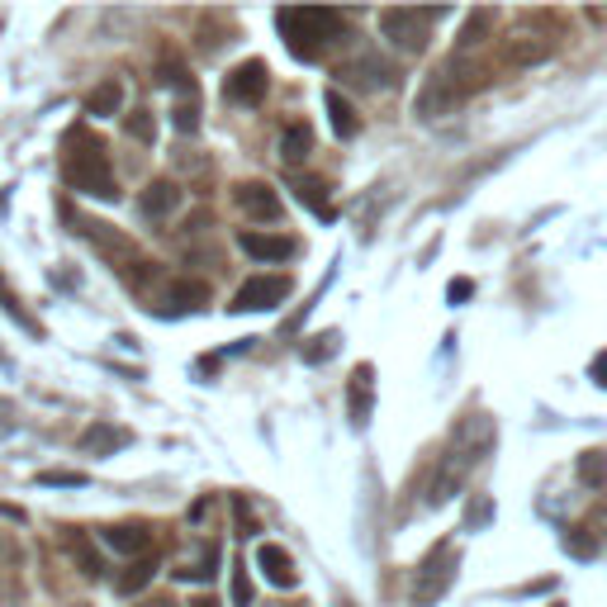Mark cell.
I'll return each mask as SVG.
<instances>
[{
    "label": "cell",
    "instance_id": "27",
    "mask_svg": "<svg viewBox=\"0 0 607 607\" xmlns=\"http://www.w3.org/2000/svg\"><path fill=\"white\" fill-rule=\"evenodd\" d=\"M39 484L43 489H86V475L82 470H43Z\"/></svg>",
    "mask_w": 607,
    "mask_h": 607
},
{
    "label": "cell",
    "instance_id": "14",
    "mask_svg": "<svg viewBox=\"0 0 607 607\" xmlns=\"http://www.w3.org/2000/svg\"><path fill=\"white\" fill-rule=\"evenodd\" d=\"M138 204H142V214H148V219H171L175 210H181V185H175V181H152L138 195Z\"/></svg>",
    "mask_w": 607,
    "mask_h": 607
},
{
    "label": "cell",
    "instance_id": "8",
    "mask_svg": "<svg viewBox=\"0 0 607 607\" xmlns=\"http://www.w3.org/2000/svg\"><path fill=\"white\" fill-rule=\"evenodd\" d=\"M237 210H243L247 219L276 223L280 219V195L266 181H243V185H237Z\"/></svg>",
    "mask_w": 607,
    "mask_h": 607
},
{
    "label": "cell",
    "instance_id": "1",
    "mask_svg": "<svg viewBox=\"0 0 607 607\" xmlns=\"http://www.w3.org/2000/svg\"><path fill=\"white\" fill-rule=\"evenodd\" d=\"M62 175H67V185L82 190V195L119 200L115 171H109V148L100 138H90L86 129H72L62 138Z\"/></svg>",
    "mask_w": 607,
    "mask_h": 607
},
{
    "label": "cell",
    "instance_id": "34",
    "mask_svg": "<svg viewBox=\"0 0 607 607\" xmlns=\"http://www.w3.org/2000/svg\"><path fill=\"white\" fill-rule=\"evenodd\" d=\"M142 607H175V603H167V598H157V603H142Z\"/></svg>",
    "mask_w": 607,
    "mask_h": 607
},
{
    "label": "cell",
    "instance_id": "17",
    "mask_svg": "<svg viewBox=\"0 0 607 607\" xmlns=\"http://www.w3.org/2000/svg\"><path fill=\"white\" fill-rule=\"evenodd\" d=\"M86 115L95 119H109V115H124V86L109 76V82H100L90 90V100H86Z\"/></svg>",
    "mask_w": 607,
    "mask_h": 607
},
{
    "label": "cell",
    "instance_id": "19",
    "mask_svg": "<svg viewBox=\"0 0 607 607\" xmlns=\"http://www.w3.org/2000/svg\"><path fill=\"white\" fill-rule=\"evenodd\" d=\"M503 57L513 62V67H536V62L551 57V39H513L503 47Z\"/></svg>",
    "mask_w": 607,
    "mask_h": 607
},
{
    "label": "cell",
    "instance_id": "16",
    "mask_svg": "<svg viewBox=\"0 0 607 607\" xmlns=\"http://www.w3.org/2000/svg\"><path fill=\"white\" fill-rule=\"evenodd\" d=\"M323 109H328V119H332V134H338V138H356L361 119H356V105H351L342 90H323Z\"/></svg>",
    "mask_w": 607,
    "mask_h": 607
},
{
    "label": "cell",
    "instance_id": "5",
    "mask_svg": "<svg viewBox=\"0 0 607 607\" xmlns=\"http://www.w3.org/2000/svg\"><path fill=\"white\" fill-rule=\"evenodd\" d=\"M456 569H460V551L451 546V541H441V546L427 555L423 569H418V584H413V603L418 607H433L446 588L456 584Z\"/></svg>",
    "mask_w": 607,
    "mask_h": 607
},
{
    "label": "cell",
    "instance_id": "28",
    "mask_svg": "<svg viewBox=\"0 0 607 607\" xmlns=\"http://www.w3.org/2000/svg\"><path fill=\"white\" fill-rule=\"evenodd\" d=\"M233 607H252V579H247V565L243 561L233 565Z\"/></svg>",
    "mask_w": 607,
    "mask_h": 607
},
{
    "label": "cell",
    "instance_id": "2",
    "mask_svg": "<svg viewBox=\"0 0 607 607\" xmlns=\"http://www.w3.org/2000/svg\"><path fill=\"white\" fill-rule=\"evenodd\" d=\"M484 427H489V418H466V427L456 433V441L446 446V456H437V475H433V484H427V503H433V508L451 503L456 493L466 489L479 451H489V441H493V437L475 441V433H484Z\"/></svg>",
    "mask_w": 607,
    "mask_h": 607
},
{
    "label": "cell",
    "instance_id": "24",
    "mask_svg": "<svg viewBox=\"0 0 607 607\" xmlns=\"http://www.w3.org/2000/svg\"><path fill=\"white\" fill-rule=\"evenodd\" d=\"M157 579V561H134L129 569H124V579H119V594L129 598V594H142Z\"/></svg>",
    "mask_w": 607,
    "mask_h": 607
},
{
    "label": "cell",
    "instance_id": "21",
    "mask_svg": "<svg viewBox=\"0 0 607 607\" xmlns=\"http://www.w3.org/2000/svg\"><path fill=\"white\" fill-rule=\"evenodd\" d=\"M493 20H499V14L493 10H475L466 24H460V39H456V53H470V47H479L484 43V34L493 29Z\"/></svg>",
    "mask_w": 607,
    "mask_h": 607
},
{
    "label": "cell",
    "instance_id": "33",
    "mask_svg": "<svg viewBox=\"0 0 607 607\" xmlns=\"http://www.w3.org/2000/svg\"><path fill=\"white\" fill-rule=\"evenodd\" d=\"M0 303H6V309H10V313H20V303H14V299H10V290H6V280H0Z\"/></svg>",
    "mask_w": 607,
    "mask_h": 607
},
{
    "label": "cell",
    "instance_id": "15",
    "mask_svg": "<svg viewBox=\"0 0 607 607\" xmlns=\"http://www.w3.org/2000/svg\"><path fill=\"white\" fill-rule=\"evenodd\" d=\"M371 404H375V365H361L351 375V423L356 427L371 423Z\"/></svg>",
    "mask_w": 607,
    "mask_h": 607
},
{
    "label": "cell",
    "instance_id": "13",
    "mask_svg": "<svg viewBox=\"0 0 607 607\" xmlns=\"http://www.w3.org/2000/svg\"><path fill=\"white\" fill-rule=\"evenodd\" d=\"M105 541L115 546L119 555H138V561H148V546H152V532L142 522H115L105 526Z\"/></svg>",
    "mask_w": 607,
    "mask_h": 607
},
{
    "label": "cell",
    "instance_id": "29",
    "mask_svg": "<svg viewBox=\"0 0 607 607\" xmlns=\"http://www.w3.org/2000/svg\"><path fill=\"white\" fill-rule=\"evenodd\" d=\"M171 115H175V129H181V134H200V105H195V100L175 105Z\"/></svg>",
    "mask_w": 607,
    "mask_h": 607
},
{
    "label": "cell",
    "instance_id": "32",
    "mask_svg": "<svg viewBox=\"0 0 607 607\" xmlns=\"http://www.w3.org/2000/svg\"><path fill=\"white\" fill-rule=\"evenodd\" d=\"M594 526H598V532H603V541H607V503H603L598 513H594Z\"/></svg>",
    "mask_w": 607,
    "mask_h": 607
},
{
    "label": "cell",
    "instance_id": "11",
    "mask_svg": "<svg viewBox=\"0 0 607 607\" xmlns=\"http://www.w3.org/2000/svg\"><path fill=\"white\" fill-rule=\"evenodd\" d=\"M237 247H243L247 257H257V262H285V257H295V243H290V237L257 233V228H243V233H237Z\"/></svg>",
    "mask_w": 607,
    "mask_h": 607
},
{
    "label": "cell",
    "instance_id": "12",
    "mask_svg": "<svg viewBox=\"0 0 607 607\" xmlns=\"http://www.w3.org/2000/svg\"><path fill=\"white\" fill-rule=\"evenodd\" d=\"M129 441H134V433H129V427H115V423H95V427H86V433H82V441H76V446H82L86 456H115V451H124V446H129Z\"/></svg>",
    "mask_w": 607,
    "mask_h": 607
},
{
    "label": "cell",
    "instance_id": "25",
    "mask_svg": "<svg viewBox=\"0 0 607 607\" xmlns=\"http://www.w3.org/2000/svg\"><path fill=\"white\" fill-rule=\"evenodd\" d=\"M579 479H584V484H607V456L603 451H584L579 456Z\"/></svg>",
    "mask_w": 607,
    "mask_h": 607
},
{
    "label": "cell",
    "instance_id": "22",
    "mask_svg": "<svg viewBox=\"0 0 607 607\" xmlns=\"http://www.w3.org/2000/svg\"><path fill=\"white\" fill-rule=\"evenodd\" d=\"M167 303L171 309H200V303H210V285L204 280H175Z\"/></svg>",
    "mask_w": 607,
    "mask_h": 607
},
{
    "label": "cell",
    "instance_id": "3",
    "mask_svg": "<svg viewBox=\"0 0 607 607\" xmlns=\"http://www.w3.org/2000/svg\"><path fill=\"white\" fill-rule=\"evenodd\" d=\"M276 24H280V34H285V43H290V53L299 62L318 57L328 43L342 39V14L338 10H280Z\"/></svg>",
    "mask_w": 607,
    "mask_h": 607
},
{
    "label": "cell",
    "instance_id": "18",
    "mask_svg": "<svg viewBox=\"0 0 607 607\" xmlns=\"http://www.w3.org/2000/svg\"><path fill=\"white\" fill-rule=\"evenodd\" d=\"M309 152H313V129H309V124H290V129L280 134V162L299 167Z\"/></svg>",
    "mask_w": 607,
    "mask_h": 607
},
{
    "label": "cell",
    "instance_id": "9",
    "mask_svg": "<svg viewBox=\"0 0 607 607\" xmlns=\"http://www.w3.org/2000/svg\"><path fill=\"white\" fill-rule=\"evenodd\" d=\"M460 95H466V86L456 82V67H446L441 76H433V82H427V90H423V100H418V115H446V109H451Z\"/></svg>",
    "mask_w": 607,
    "mask_h": 607
},
{
    "label": "cell",
    "instance_id": "30",
    "mask_svg": "<svg viewBox=\"0 0 607 607\" xmlns=\"http://www.w3.org/2000/svg\"><path fill=\"white\" fill-rule=\"evenodd\" d=\"M470 290H475V285H470L466 276H460V280L446 285V299H451V303H466V299H470Z\"/></svg>",
    "mask_w": 607,
    "mask_h": 607
},
{
    "label": "cell",
    "instance_id": "26",
    "mask_svg": "<svg viewBox=\"0 0 607 607\" xmlns=\"http://www.w3.org/2000/svg\"><path fill=\"white\" fill-rule=\"evenodd\" d=\"M124 134L138 138V142H152L157 138V119L148 115V109H134V115H124Z\"/></svg>",
    "mask_w": 607,
    "mask_h": 607
},
{
    "label": "cell",
    "instance_id": "35",
    "mask_svg": "<svg viewBox=\"0 0 607 607\" xmlns=\"http://www.w3.org/2000/svg\"><path fill=\"white\" fill-rule=\"evenodd\" d=\"M190 607H214V598H200V603H190Z\"/></svg>",
    "mask_w": 607,
    "mask_h": 607
},
{
    "label": "cell",
    "instance_id": "10",
    "mask_svg": "<svg viewBox=\"0 0 607 607\" xmlns=\"http://www.w3.org/2000/svg\"><path fill=\"white\" fill-rule=\"evenodd\" d=\"M257 569L266 574V584H276V588H295V561H290V551L276 546V541H262L257 546Z\"/></svg>",
    "mask_w": 607,
    "mask_h": 607
},
{
    "label": "cell",
    "instance_id": "23",
    "mask_svg": "<svg viewBox=\"0 0 607 607\" xmlns=\"http://www.w3.org/2000/svg\"><path fill=\"white\" fill-rule=\"evenodd\" d=\"M67 555H72V561H76V565H82V574H86V579H95V574H105V565H100V555H95V551H90V541H86L82 532H67Z\"/></svg>",
    "mask_w": 607,
    "mask_h": 607
},
{
    "label": "cell",
    "instance_id": "6",
    "mask_svg": "<svg viewBox=\"0 0 607 607\" xmlns=\"http://www.w3.org/2000/svg\"><path fill=\"white\" fill-rule=\"evenodd\" d=\"M266 90H270V72H266V62H237V67L223 76V95H228L233 105H262L266 100Z\"/></svg>",
    "mask_w": 607,
    "mask_h": 607
},
{
    "label": "cell",
    "instance_id": "7",
    "mask_svg": "<svg viewBox=\"0 0 607 607\" xmlns=\"http://www.w3.org/2000/svg\"><path fill=\"white\" fill-rule=\"evenodd\" d=\"M285 295H290V280H285V276H252L243 290L233 295L228 309L233 313H247V309L266 313V309H276V303H285Z\"/></svg>",
    "mask_w": 607,
    "mask_h": 607
},
{
    "label": "cell",
    "instance_id": "31",
    "mask_svg": "<svg viewBox=\"0 0 607 607\" xmlns=\"http://www.w3.org/2000/svg\"><path fill=\"white\" fill-rule=\"evenodd\" d=\"M588 375H594V380H598V385L607 390V351H603V356H594V371H588Z\"/></svg>",
    "mask_w": 607,
    "mask_h": 607
},
{
    "label": "cell",
    "instance_id": "4",
    "mask_svg": "<svg viewBox=\"0 0 607 607\" xmlns=\"http://www.w3.org/2000/svg\"><path fill=\"white\" fill-rule=\"evenodd\" d=\"M441 20V10H413V6H398V10H385L380 14V29H385V39L394 47H404V53H423L427 47V29Z\"/></svg>",
    "mask_w": 607,
    "mask_h": 607
},
{
    "label": "cell",
    "instance_id": "20",
    "mask_svg": "<svg viewBox=\"0 0 607 607\" xmlns=\"http://www.w3.org/2000/svg\"><path fill=\"white\" fill-rule=\"evenodd\" d=\"M295 195L303 200V204H309V210L313 214H323V219H332V204H328V185L323 181H318V175H295Z\"/></svg>",
    "mask_w": 607,
    "mask_h": 607
}]
</instances>
